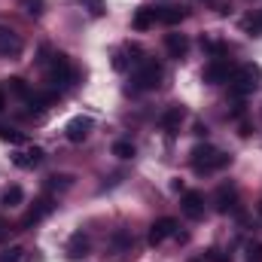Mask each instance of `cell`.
<instances>
[{
    "instance_id": "obj_19",
    "label": "cell",
    "mask_w": 262,
    "mask_h": 262,
    "mask_svg": "<svg viewBox=\"0 0 262 262\" xmlns=\"http://www.w3.org/2000/svg\"><path fill=\"white\" fill-rule=\"evenodd\" d=\"M21 201H25V189H21V186H15V183H12V186H6V189H3V195H0V204H3V207H18Z\"/></svg>"
},
{
    "instance_id": "obj_18",
    "label": "cell",
    "mask_w": 262,
    "mask_h": 262,
    "mask_svg": "<svg viewBox=\"0 0 262 262\" xmlns=\"http://www.w3.org/2000/svg\"><path fill=\"white\" fill-rule=\"evenodd\" d=\"M73 186V177L70 174H52V177H46V192L52 195V192H67Z\"/></svg>"
},
{
    "instance_id": "obj_1",
    "label": "cell",
    "mask_w": 262,
    "mask_h": 262,
    "mask_svg": "<svg viewBox=\"0 0 262 262\" xmlns=\"http://www.w3.org/2000/svg\"><path fill=\"white\" fill-rule=\"evenodd\" d=\"M189 162H192L195 174H213V171L229 168L232 165V156L223 152V149H216V146H210V143H198V146H192V152H189Z\"/></svg>"
},
{
    "instance_id": "obj_8",
    "label": "cell",
    "mask_w": 262,
    "mask_h": 262,
    "mask_svg": "<svg viewBox=\"0 0 262 262\" xmlns=\"http://www.w3.org/2000/svg\"><path fill=\"white\" fill-rule=\"evenodd\" d=\"M174 235H177V220H174V216H159V220L149 226L146 241H149V247H159L162 241H168V238H174Z\"/></svg>"
},
{
    "instance_id": "obj_31",
    "label": "cell",
    "mask_w": 262,
    "mask_h": 262,
    "mask_svg": "<svg viewBox=\"0 0 262 262\" xmlns=\"http://www.w3.org/2000/svg\"><path fill=\"white\" fill-rule=\"evenodd\" d=\"M195 134H198V137H204V134H207V125H201V122H195Z\"/></svg>"
},
{
    "instance_id": "obj_5",
    "label": "cell",
    "mask_w": 262,
    "mask_h": 262,
    "mask_svg": "<svg viewBox=\"0 0 262 262\" xmlns=\"http://www.w3.org/2000/svg\"><path fill=\"white\" fill-rule=\"evenodd\" d=\"M235 76V64L229 61V58H210V64L204 67V73H201V79L207 82V85H223V82H229Z\"/></svg>"
},
{
    "instance_id": "obj_27",
    "label": "cell",
    "mask_w": 262,
    "mask_h": 262,
    "mask_svg": "<svg viewBox=\"0 0 262 262\" xmlns=\"http://www.w3.org/2000/svg\"><path fill=\"white\" fill-rule=\"evenodd\" d=\"M0 140L3 143H25V134L15 128H9V125H0Z\"/></svg>"
},
{
    "instance_id": "obj_10",
    "label": "cell",
    "mask_w": 262,
    "mask_h": 262,
    "mask_svg": "<svg viewBox=\"0 0 262 262\" xmlns=\"http://www.w3.org/2000/svg\"><path fill=\"white\" fill-rule=\"evenodd\" d=\"M180 207H183V213L189 220H201L204 216V195L198 189H186L183 198H180Z\"/></svg>"
},
{
    "instance_id": "obj_26",
    "label": "cell",
    "mask_w": 262,
    "mask_h": 262,
    "mask_svg": "<svg viewBox=\"0 0 262 262\" xmlns=\"http://www.w3.org/2000/svg\"><path fill=\"white\" fill-rule=\"evenodd\" d=\"M21 9H25L31 18H40L43 9H46V0H21Z\"/></svg>"
},
{
    "instance_id": "obj_9",
    "label": "cell",
    "mask_w": 262,
    "mask_h": 262,
    "mask_svg": "<svg viewBox=\"0 0 262 262\" xmlns=\"http://www.w3.org/2000/svg\"><path fill=\"white\" fill-rule=\"evenodd\" d=\"M95 128V122H92V116H73L70 122L64 125V137L70 143H82L85 137H89V131Z\"/></svg>"
},
{
    "instance_id": "obj_22",
    "label": "cell",
    "mask_w": 262,
    "mask_h": 262,
    "mask_svg": "<svg viewBox=\"0 0 262 262\" xmlns=\"http://www.w3.org/2000/svg\"><path fill=\"white\" fill-rule=\"evenodd\" d=\"M55 101V92H31L28 95V104L31 107H46V104H52Z\"/></svg>"
},
{
    "instance_id": "obj_6",
    "label": "cell",
    "mask_w": 262,
    "mask_h": 262,
    "mask_svg": "<svg viewBox=\"0 0 262 262\" xmlns=\"http://www.w3.org/2000/svg\"><path fill=\"white\" fill-rule=\"evenodd\" d=\"M213 207L220 213H241V201H238V186L235 183H223L213 195Z\"/></svg>"
},
{
    "instance_id": "obj_2",
    "label": "cell",
    "mask_w": 262,
    "mask_h": 262,
    "mask_svg": "<svg viewBox=\"0 0 262 262\" xmlns=\"http://www.w3.org/2000/svg\"><path fill=\"white\" fill-rule=\"evenodd\" d=\"M162 64L156 58H143L134 64V76H131V89L134 92H152L162 85Z\"/></svg>"
},
{
    "instance_id": "obj_28",
    "label": "cell",
    "mask_w": 262,
    "mask_h": 262,
    "mask_svg": "<svg viewBox=\"0 0 262 262\" xmlns=\"http://www.w3.org/2000/svg\"><path fill=\"white\" fill-rule=\"evenodd\" d=\"M204 259L207 262H232V253H226V250H220V247H210V250L204 253Z\"/></svg>"
},
{
    "instance_id": "obj_32",
    "label": "cell",
    "mask_w": 262,
    "mask_h": 262,
    "mask_svg": "<svg viewBox=\"0 0 262 262\" xmlns=\"http://www.w3.org/2000/svg\"><path fill=\"white\" fill-rule=\"evenodd\" d=\"M6 107V95H3V89H0V110Z\"/></svg>"
},
{
    "instance_id": "obj_30",
    "label": "cell",
    "mask_w": 262,
    "mask_h": 262,
    "mask_svg": "<svg viewBox=\"0 0 262 262\" xmlns=\"http://www.w3.org/2000/svg\"><path fill=\"white\" fill-rule=\"evenodd\" d=\"M6 238H9V223H6V220L0 216V244H3Z\"/></svg>"
},
{
    "instance_id": "obj_13",
    "label": "cell",
    "mask_w": 262,
    "mask_h": 262,
    "mask_svg": "<svg viewBox=\"0 0 262 262\" xmlns=\"http://www.w3.org/2000/svg\"><path fill=\"white\" fill-rule=\"evenodd\" d=\"M89 235L85 232H73L70 235V241H67V247H64V253H67V259H73V262H79V259H85L89 256Z\"/></svg>"
},
{
    "instance_id": "obj_21",
    "label": "cell",
    "mask_w": 262,
    "mask_h": 262,
    "mask_svg": "<svg viewBox=\"0 0 262 262\" xmlns=\"http://www.w3.org/2000/svg\"><path fill=\"white\" fill-rule=\"evenodd\" d=\"M0 262H31V250L25 247H9L0 253Z\"/></svg>"
},
{
    "instance_id": "obj_17",
    "label": "cell",
    "mask_w": 262,
    "mask_h": 262,
    "mask_svg": "<svg viewBox=\"0 0 262 262\" xmlns=\"http://www.w3.org/2000/svg\"><path fill=\"white\" fill-rule=\"evenodd\" d=\"M110 247H113L116 253H131V247H134L131 232H125V229H116V232H113V238H110Z\"/></svg>"
},
{
    "instance_id": "obj_3",
    "label": "cell",
    "mask_w": 262,
    "mask_h": 262,
    "mask_svg": "<svg viewBox=\"0 0 262 262\" xmlns=\"http://www.w3.org/2000/svg\"><path fill=\"white\" fill-rule=\"evenodd\" d=\"M259 79H262L259 64H238L235 67V76L229 79V92H232V98H244V95H250V92L259 85Z\"/></svg>"
},
{
    "instance_id": "obj_14",
    "label": "cell",
    "mask_w": 262,
    "mask_h": 262,
    "mask_svg": "<svg viewBox=\"0 0 262 262\" xmlns=\"http://www.w3.org/2000/svg\"><path fill=\"white\" fill-rule=\"evenodd\" d=\"M21 52V37L9 28H0V58H15Z\"/></svg>"
},
{
    "instance_id": "obj_12",
    "label": "cell",
    "mask_w": 262,
    "mask_h": 262,
    "mask_svg": "<svg viewBox=\"0 0 262 262\" xmlns=\"http://www.w3.org/2000/svg\"><path fill=\"white\" fill-rule=\"evenodd\" d=\"M183 119H186V107H183V104H171V107H165V113L159 116V125L168 131V134H174V131L180 128Z\"/></svg>"
},
{
    "instance_id": "obj_11",
    "label": "cell",
    "mask_w": 262,
    "mask_h": 262,
    "mask_svg": "<svg viewBox=\"0 0 262 262\" xmlns=\"http://www.w3.org/2000/svg\"><path fill=\"white\" fill-rule=\"evenodd\" d=\"M43 159H46V152H43L40 146H25L21 152H15V156H12V165H15V168H21V171H31V168H37Z\"/></svg>"
},
{
    "instance_id": "obj_20",
    "label": "cell",
    "mask_w": 262,
    "mask_h": 262,
    "mask_svg": "<svg viewBox=\"0 0 262 262\" xmlns=\"http://www.w3.org/2000/svg\"><path fill=\"white\" fill-rule=\"evenodd\" d=\"M186 18V9H180V6H165V9H159V21L162 25H180Z\"/></svg>"
},
{
    "instance_id": "obj_4",
    "label": "cell",
    "mask_w": 262,
    "mask_h": 262,
    "mask_svg": "<svg viewBox=\"0 0 262 262\" xmlns=\"http://www.w3.org/2000/svg\"><path fill=\"white\" fill-rule=\"evenodd\" d=\"M73 76H76V70L70 64V58H67L64 52H55L49 58V64H46V82L52 89H67L73 82Z\"/></svg>"
},
{
    "instance_id": "obj_24",
    "label": "cell",
    "mask_w": 262,
    "mask_h": 262,
    "mask_svg": "<svg viewBox=\"0 0 262 262\" xmlns=\"http://www.w3.org/2000/svg\"><path fill=\"white\" fill-rule=\"evenodd\" d=\"M241 28H244L247 34H253V37H256V34H262V9L256 12V15H247V18L241 21Z\"/></svg>"
},
{
    "instance_id": "obj_15",
    "label": "cell",
    "mask_w": 262,
    "mask_h": 262,
    "mask_svg": "<svg viewBox=\"0 0 262 262\" xmlns=\"http://www.w3.org/2000/svg\"><path fill=\"white\" fill-rule=\"evenodd\" d=\"M156 21H159V9H152V6H137V9H134V18H131V28H134V31H149Z\"/></svg>"
},
{
    "instance_id": "obj_33",
    "label": "cell",
    "mask_w": 262,
    "mask_h": 262,
    "mask_svg": "<svg viewBox=\"0 0 262 262\" xmlns=\"http://www.w3.org/2000/svg\"><path fill=\"white\" fill-rule=\"evenodd\" d=\"M259 213H262V204H259Z\"/></svg>"
},
{
    "instance_id": "obj_16",
    "label": "cell",
    "mask_w": 262,
    "mask_h": 262,
    "mask_svg": "<svg viewBox=\"0 0 262 262\" xmlns=\"http://www.w3.org/2000/svg\"><path fill=\"white\" fill-rule=\"evenodd\" d=\"M165 49H168V55L171 58H186V52H189V40H186V34H165Z\"/></svg>"
},
{
    "instance_id": "obj_25",
    "label": "cell",
    "mask_w": 262,
    "mask_h": 262,
    "mask_svg": "<svg viewBox=\"0 0 262 262\" xmlns=\"http://www.w3.org/2000/svg\"><path fill=\"white\" fill-rule=\"evenodd\" d=\"M9 92L18 95V98H25V101H28V95H31V89H28V82H25L21 76H9Z\"/></svg>"
},
{
    "instance_id": "obj_7",
    "label": "cell",
    "mask_w": 262,
    "mask_h": 262,
    "mask_svg": "<svg viewBox=\"0 0 262 262\" xmlns=\"http://www.w3.org/2000/svg\"><path fill=\"white\" fill-rule=\"evenodd\" d=\"M55 210V198L52 195H40L31 207H28V213L21 216V229H31V226H37L40 220H46L49 213Z\"/></svg>"
},
{
    "instance_id": "obj_23",
    "label": "cell",
    "mask_w": 262,
    "mask_h": 262,
    "mask_svg": "<svg viewBox=\"0 0 262 262\" xmlns=\"http://www.w3.org/2000/svg\"><path fill=\"white\" fill-rule=\"evenodd\" d=\"M134 152H137V149H134L131 140H116V143H113V156H116V159H134Z\"/></svg>"
},
{
    "instance_id": "obj_29",
    "label": "cell",
    "mask_w": 262,
    "mask_h": 262,
    "mask_svg": "<svg viewBox=\"0 0 262 262\" xmlns=\"http://www.w3.org/2000/svg\"><path fill=\"white\" fill-rule=\"evenodd\" d=\"M244 262H262V241H250L247 244V259Z\"/></svg>"
}]
</instances>
